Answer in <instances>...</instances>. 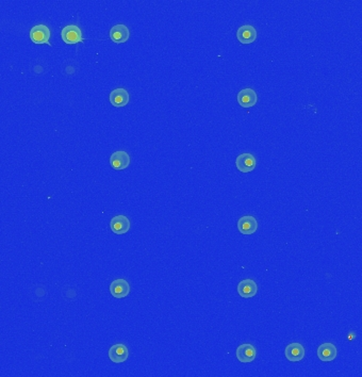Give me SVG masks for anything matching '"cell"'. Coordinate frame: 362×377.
I'll return each instance as SVG.
<instances>
[{
  "mask_svg": "<svg viewBox=\"0 0 362 377\" xmlns=\"http://www.w3.org/2000/svg\"><path fill=\"white\" fill-rule=\"evenodd\" d=\"M61 37L62 41L65 44H68V45H74V44H78L84 41L80 28L76 25H68L66 27H64L61 31Z\"/></svg>",
  "mask_w": 362,
  "mask_h": 377,
  "instance_id": "1",
  "label": "cell"
},
{
  "mask_svg": "<svg viewBox=\"0 0 362 377\" xmlns=\"http://www.w3.org/2000/svg\"><path fill=\"white\" fill-rule=\"evenodd\" d=\"M49 38L50 30L45 25H37L30 30V39L38 45H43V44L51 45V44H49Z\"/></svg>",
  "mask_w": 362,
  "mask_h": 377,
  "instance_id": "2",
  "label": "cell"
},
{
  "mask_svg": "<svg viewBox=\"0 0 362 377\" xmlns=\"http://www.w3.org/2000/svg\"><path fill=\"white\" fill-rule=\"evenodd\" d=\"M258 101V95L253 89H244L237 94V102L243 108H252Z\"/></svg>",
  "mask_w": 362,
  "mask_h": 377,
  "instance_id": "3",
  "label": "cell"
},
{
  "mask_svg": "<svg viewBox=\"0 0 362 377\" xmlns=\"http://www.w3.org/2000/svg\"><path fill=\"white\" fill-rule=\"evenodd\" d=\"M237 229L242 234H253L258 229V222L252 215L242 216L237 221Z\"/></svg>",
  "mask_w": 362,
  "mask_h": 377,
  "instance_id": "4",
  "label": "cell"
},
{
  "mask_svg": "<svg viewBox=\"0 0 362 377\" xmlns=\"http://www.w3.org/2000/svg\"><path fill=\"white\" fill-rule=\"evenodd\" d=\"M111 294L116 299H124L130 292V285L125 279H116L110 286Z\"/></svg>",
  "mask_w": 362,
  "mask_h": 377,
  "instance_id": "5",
  "label": "cell"
},
{
  "mask_svg": "<svg viewBox=\"0 0 362 377\" xmlns=\"http://www.w3.org/2000/svg\"><path fill=\"white\" fill-rule=\"evenodd\" d=\"M110 163L114 170H125L130 164V156L123 151L115 152L111 155Z\"/></svg>",
  "mask_w": 362,
  "mask_h": 377,
  "instance_id": "6",
  "label": "cell"
},
{
  "mask_svg": "<svg viewBox=\"0 0 362 377\" xmlns=\"http://www.w3.org/2000/svg\"><path fill=\"white\" fill-rule=\"evenodd\" d=\"M110 227L115 234H124L130 229V221L125 215H116L111 220Z\"/></svg>",
  "mask_w": 362,
  "mask_h": 377,
  "instance_id": "7",
  "label": "cell"
},
{
  "mask_svg": "<svg viewBox=\"0 0 362 377\" xmlns=\"http://www.w3.org/2000/svg\"><path fill=\"white\" fill-rule=\"evenodd\" d=\"M128 356H129L128 348L126 347V345H124L122 343L114 344L109 349V358L115 363L125 362L127 360Z\"/></svg>",
  "mask_w": 362,
  "mask_h": 377,
  "instance_id": "8",
  "label": "cell"
},
{
  "mask_svg": "<svg viewBox=\"0 0 362 377\" xmlns=\"http://www.w3.org/2000/svg\"><path fill=\"white\" fill-rule=\"evenodd\" d=\"M236 168L242 173L253 172L256 168V159L252 154H242L236 158Z\"/></svg>",
  "mask_w": 362,
  "mask_h": 377,
  "instance_id": "9",
  "label": "cell"
},
{
  "mask_svg": "<svg viewBox=\"0 0 362 377\" xmlns=\"http://www.w3.org/2000/svg\"><path fill=\"white\" fill-rule=\"evenodd\" d=\"M129 93L125 89H122V87L113 90L110 94V102L112 103V106L115 108L125 107L129 102Z\"/></svg>",
  "mask_w": 362,
  "mask_h": 377,
  "instance_id": "10",
  "label": "cell"
},
{
  "mask_svg": "<svg viewBox=\"0 0 362 377\" xmlns=\"http://www.w3.org/2000/svg\"><path fill=\"white\" fill-rule=\"evenodd\" d=\"M130 31L125 25H115L110 30V39L115 44H123L128 41Z\"/></svg>",
  "mask_w": 362,
  "mask_h": 377,
  "instance_id": "11",
  "label": "cell"
},
{
  "mask_svg": "<svg viewBox=\"0 0 362 377\" xmlns=\"http://www.w3.org/2000/svg\"><path fill=\"white\" fill-rule=\"evenodd\" d=\"M285 355L289 361H301L305 357V348L301 343H291L286 347Z\"/></svg>",
  "mask_w": 362,
  "mask_h": 377,
  "instance_id": "12",
  "label": "cell"
},
{
  "mask_svg": "<svg viewBox=\"0 0 362 377\" xmlns=\"http://www.w3.org/2000/svg\"><path fill=\"white\" fill-rule=\"evenodd\" d=\"M237 40L241 42V44H252L255 42L256 38H257V31L253 27L252 25H245L239 28L236 33Z\"/></svg>",
  "mask_w": 362,
  "mask_h": 377,
  "instance_id": "13",
  "label": "cell"
},
{
  "mask_svg": "<svg viewBox=\"0 0 362 377\" xmlns=\"http://www.w3.org/2000/svg\"><path fill=\"white\" fill-rule=\"evenodd\" d=\"M236 358L243 363L252 362L256 358V348L249 343L241 344L236 348Z\"/></svg>",
  "mask_w": 362,
  "mask_h": 377,
  "instance_id": "14",
  "label": "cell"
},
{
  "mask_svg": "<svg viewBox=\"0 0 362 377\" xmlns=\"http://www.w3.org/2000/svg\"><path fill=\"white\" fill-rule=\"evenodd\" d=\"M257 291L258 286L253 279L242 280L239 286H237V292H239V294L242 297H244V299H250V297L255 296L257 294Z\"/></svg>",
  "mask_w": 362,
  "mask_h": 377,
  "instance_id": "15",
  "label": "cell"
},
{
  "mask_svg": "<svg viewBox=\"0 0 362 377\" xmlns=\"http://www.w3.org/2000/svg\"><path fill=\"white\" fill-rule=\"evenodd\" d=\"M317 357L322 361H332L337 357V347L332 343H323L317 348Z\"/></svg>",
  "mask_w": 362,
  "mask_h": 377,
  "instance_id": "16",
  "label": "cell"
}]
</instances>
